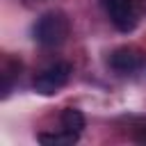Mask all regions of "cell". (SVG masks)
Masks as SVG:
<instances>
[{
	"label": "cell",
	"instance_id": "cell-1",
	"mask_svg": "<svg viewBox=\"0 0 146 146\" xmlns=\"http://www.w3.org/2000/svg\"><path fill=\"white\" fill-rule=\"evenodd\" d=\"M66 36H68V18L62 11H48L34 25V41L46 48L64 43Z\"/></svg>",
	"mask_w": 146,
	"mask_h": 146
},
{
	"label": "cell",
	"instance_id": "cell-2",
	"mask_svg": "<svg viewBox=\"0 0 146 146\" xmlns=\"http://www.w3.org/2000/svg\"><path fill=\"white\" fill-rule=\"evenodd\" d=\"M103 7L119 32H132L137 27L141 14L139 0H103Z\"/></svg>",
	"mask_w": 146,
	"mask_h": 146
},
{
	"label": "cell",
	"instance_id": "cell-3",
	"mask_svg": "<svg viewBox=\"0 0 146 146\" xmlns=\"http://www.w3.org/2000/svg\"><path fill=\"white\" fill-rule=\"evenodd\" d=\"M71 73H73L71 64H66V62L52 64V66H48L46 71H41V73L34 78V89H36L41 96H52V94H57L62 87H66Z\"/></svg>",
	"mask_w": 146,
	"mask_h": 146
},
{
	"label": "cell",
	"instance_id": "cell-4",
	"mask_svg": "<svg viewBox=\"0 0 146 146\" xmlns=\"http://www.w3.org/2000/svg\"><path fill=\"white\" fill-rule=\"evenodd\" d=\"M110 66L114 71H119V73H130V71H135L139 66V52L135 48H128V46L116 48L110 55Z\"/></svg>",
	"mask_w": 146,
	"mask_h": 146
},
{
	"label": "cell",
	"instance_id": "cell-5",
	"mask_svg": "<svg viewBox=\"0 0 146 146\" xmlns=\"http://www.w3.org/2000/svg\"><path fill=\"white\" fill-rule=\"evenodd\" d=\"M82 128H84V116H82L80 110L68 107V110L62 112V130H66L71 135H80Z\"/></svg>",
	"mask_w": 146,
	"mask_h": 146
},
{
	"label": "cell",
	"instance_id": "cell-6",
	"mask_svg": "<svg viewBox=\"0 0 146 146\" xmlns=\"http://www.w3.org/2000/svg\"><path fill=\"white\" fill-rule=\"evenodd\" d=\"M39 141H41V144H55V146H68V144H75V141H78V135H71V132H66V130L52 132V135L43 132V135H39Z\"/></svg>",
	"mask_w": 146,
	"mask_h": 146
},
{
	"label": "cell",
	"instance_id": "cell-7",
	"mask_svg": "<svg viewBox=\"0 0 146 146\" xmlns=\"http://www.w3.org/2000/svg\"><path fill=\"white\" fill-rule=\"evenodd\" d=\"M132 139L139 141V144H146V119L135 121V125H132Z\"/></svg>",
	"mask_w": 146,
	"mask_h": 146
}]
</instances>
